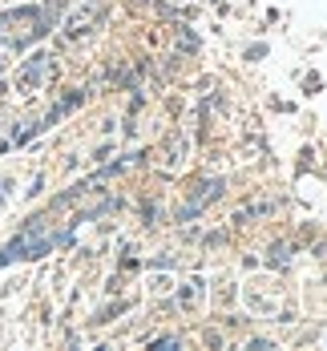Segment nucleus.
I'll return each instance as SVG.
<instances>
[{
  "label": "nucleus",
  "instance_id": "f257e3e1",
  "mask_svg": "<svg viewBox=\"0 0 327 351\" xmlns=\"http://www.w3.org/2000/svg\"><path fill=\"white\" fill-rule=\"evenodd\" d=\"M36 85H40V65H29L25 77H21L12 89H0V149L25 141L36 130L33 121H29V113H25V106L40 93Z\"/></svg>",
  "mask_w": 327,
  "mask_h": 351
}]
</instances>
